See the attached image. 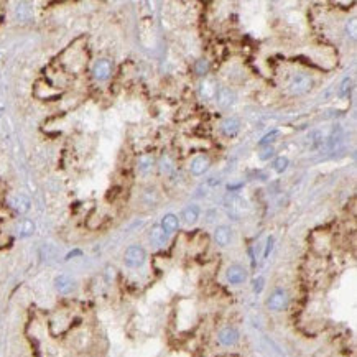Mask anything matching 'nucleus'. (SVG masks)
Wrapping results in <instances>:
<instances>
[{"label":"nucleus","instance_id":"nucleus-1","mask_svg":"<svg viewBox=\"0 0 357 357\" xmlns=\"http://www.w3.org/2000/svg\"><path fill=\"white\" fill-rule=\"evenodd\" d=\"M145 260H147L145 249H143L142 246H137V244L127 247V250H125V254H124V262L129 268H139L145 264Z\"/></svg>","mask_w":357,"mask_h":357},{"label":"nucleus","instance_id":"nucleus-2","mask_svg":"<svg viewBox=\"0 0 357 357\" xmlns=\"http://www.w3.org/2000/svg\"><path fill=\"white\" fill-rule=\"evenodd\" d=\"M311 87H313L311 76L303 73L295 74V76L290 79V83H288V91H290L293 96H303V94L311 91Z\"/></svg>","mask_w":357,"mask_h":357},{"label":"nucleus","instance_id":"nucleus-3","mask_svg":"<svg viewBox=\"0 0 357 357\" xmlns=\"http://www.w3.org/2000/svg\"><path fill=\"white\" fill-rule=\"evenodd\" d=\"M288 302H290V298H288V293L285 288H275V290L270 293V296L267 300V308L270 311H283L286 310L288 306Z\"/></svg>","mask_w":357,"mask_h":357},{"label":"nucleus","instance_id":"nucleus-4","mask_svg":"<svg viewBox=\"0 0 357 357\" xmlns=\"http://www.w3.org/2000/svg\"><path fill=\"white\" fill-rule=\"evenodd\" d=\"M112 71H114V65L107 58H101L94 63L92 66V78L99 81V83H104L112 76Z\"/></svg>","mask_w":357,"mask_h":357},{"label":"nucleus","instance_id":"nucleus-5","mask_svg":"<svg viewBox=\"0 0 357 357\" xmlns=\"http://www.w3.org/2000/svg\"><path fill=\"white\" fill-rule=\"evenodd\" d=\"M53 286L60 295H70V293L74 291V288H76V281H74L70 275L61 273L53 280Z\"/></svg>","mask_w":357,"mask_h":357},{"label":"nucleus","instance_id":"nucleus-6","mask_svg":"<svg viewBox=\"0 0 357 357\" xmlns=\"http://www.w3.org/2000/svg\"><path fill=\"white\" fill-rule=\"evenodd\" d=\"M225 278L230 285H242L247 280V270L239 264L229 265L225 270Z\"/></svg>","mask_w":357,"mask_h":357},{"label":"nucleus","instance_id":"nucleus-7","mask_svg":"<svg viewBox=\"0 0 357 357\" xmlns=\"http://www.w3.org/2000/svg\"><path fill=\"white\" fill-rule=\"evenodd\" d=\"M209 166H211L209 156L208 155H198L191 160L190 171H191L193 176H201V174H204L206 171L209 170Z\"/></svg>","mask_w":357,"mask_h":357},{"label":"nucleus","instance_id":"nucleus-8","mask_svg":"<svg viewBox=\"0 0 357 357\" xmlns=\"http://www.w3.org/2000/svg\"><path fill=\"white\" fill-rule=\"evenodd\" d=\"M217 341L224 347H232V346H235L237 342H239V331H237L235 328H230V326L224 328V329L219 331Z\"/></svg>","mask_w":357,"mask_h":357},{"label":"nucleus","instance_id":"nucleus-9","mask_svg":"<svg viewBox=\"0 0 357 357\" xmlns=\"http://www.w3.org/2000/svg\"><path fill=\"white\" fill-rule=\"evenodd\" d=\"M214 101L221 109H229L235 101V94L230 87H217Z\"/></svg>","mask_w":357,"mask_h":357},{"label":"nucleus","instance_id":"nucleus-10","mask_svg":"<svg viewBox=\"0 0 357 357\" xmlns=\"http://www.w3.org/2000/svg\"><path fill=\"white\" fill-rule=\"evenodd\" d=\"M221 132L222 135L225 137H235L237 134L241 132V121H239V117H234V115H230V117H225L224 121L221 122Z\"/></svg>","mask_w":357,"mask_h":357},{"label":"nucleus","instance_id":"nucleus-11","mask_svg":"<svg viewBox=\"0 0 357 357\" xmlns=\"http://www.w3.org/2000/svg\"><path fill=\"white\" fill-rule=\"evenodd\" d=\"M9 203L12 206V209L18 212V214H27V212L31 209V201L27 194H15V196L10 198Z\"/></svg>","mask_w":357,"mask_h":357},{"label":"nucleus","instance_id":"nucleus-12","mask_svg":"<svg viewBox=\"0 0 357 357\" xmlns=\"http://www.w3.org/2000/svg\"><path fill=\"white\" fill-rule=\"evenodd\" d=\"M14 15L17 18V22L20 23H28L33 20V9L27 2H18L14 9Z\"/></svg>","mask_w":357,"mask_h":357},{"label":"nucleus","instance_id":"nucleus-13","mask_svg":"<svg viewBox=\"0 0 357 357\" xmlns=\"http://www.w3.org/2000/svg\"><path fill=\"white\" fill-rule=\"evenodd\" d=\"M217 83L214 79H204L201 81L199 84V96H201L204 101H212L216 97V92H217Z\"/></svg>","mask_w":357,"mask_h":357},{"label":"nucleus","instance_id":"nucleus-14","mask_svg":"<svg viewBox=\"0 0 357 357\" xmlns=\"http://www.w3.org/2000/svg\"><path fill=\"white\" fill-rule=\"evenodd\" d=\"M214 239L217 242V246L227 247L230 241H232V229H230L229 225H219L214 230Z\"/></svg>","mask_w":357,"mask_h":357},{"label":"nucleus","instance_id":"nucleus-15","mask_svg":"<svg viewBox=\"0 0 357 357\" xmlns=\"http://www.w3.org/2000/svg\"><path fill=\"white\" fill-rule=\"evenodd\" d=\"M160 227L165 230L166 235L174 234L180 229V219H178V216L171 214V212H170V214H165L163 217H161Z\"/></svg>","mask_w":357,"mask_h":357},{"label":"nucleus","instance_id":"nucleus-16","mask_svg":"<svg viewBox=\"0 0 357 357\" xmlns=\"http://www.w3.org/2000/svg\"><path fill=\"white\" fill-rule=\"evenodd\" d=\"M35 222L31 221V219H22V221H18L17 225H15V232L18 237H22V239H27V237H31L35 234Z\"/></svg>","mask_w":357,"mask_h":357},{"label":"nucleus","instance_id":"nucleus-17","mask_svg":"<svg viewBox=\"0 0 357 357\" xmlns=\"http://www.w3.org/2000/svg\"><path fill=\"white\" fill-rule=\"evenodd\" d=\"M150 242L153 244L155 247H165L168 242V235L165 234V230L158 225H153L152 230H150Z\"/></svg>","mask_w":357,"mask_h":357},{"label":"nucleus","instance_id":"nucleus-18","mask_svg":"<svg viewBox=\"0 0 357 357\" xmlns=\"http://www.w3.org/2000/svg\"><path fill=\"white\" fill-rule=\"evenodd\" d=\"M199 214H201V209H199V206L190 204V206H186V208L183 209V212H181V219H183L185 224L191 225V224H194L199 219Z\"/></svg>","mask_w":357,"mask_h":357},{"label":"nucleus","instance_id":"nucleus-19","mask_svg":"<svg viewBox=\"0 0 357 357\" xmlns=\"http://www.w3.org/2000/svg\"><path fill=\"white\" fill-rule=\"evenodd\" d=\"M153 166H155V158L152 155H142L139 158V163H137V168H139L142 174H148L153 170Z\"/></svg>","mask_w":357,"mask_h":357},{"label":"nucleus","instance_id":"nucleus-20","mask_svg":"<svg viewBox=\"0 0 357 357\" xmlns=\"http://www.w3.org/2000/svg\"><path fill=\"white\" fill-rule=\"evenodd\" d=\"M158 170L163 173V174H166V176H170V174L174 173L176 166H174V161H173L171 156H168V155L161 156L160 161H158Z\"/></svg>","mask_w":357,"mask_h":357},{"label":"nucleus","instance_id":"nucleus-21","mask_svg":"<svg viewBox=\"0 0 357 357\" xmlns=\"http://www.w3.org/2000/svg\"><path fill=\"white\" fill-rule=\"evenodd\" d=\"M209 61L206 60V58H201V60H198L196 63H194V73L198 74V76H206V74L209 73Z\"/></svg>","mask_w":357,"mask_h":357},{"label":"nucleus","instance_id":"nucleus-22","mask_svg":"<svg viewBox=\"0 0 357 357\" xmlns=\"http://www.w3.org/2000/svg\"><path fill=\"white\" fill-rule=\"evenodd\" d=\"M288 165H290V160H288L286 156H277V158L273 160L272 168L277 173H283V171H286Z\"/></svg>","mask_w":357,"mask_h":357},{"label":"nucleus","instance_id":"nucleus-23","mask_svg":"<svg viewBox=\"0 0 357 357\" xmlns=\"http://www.w3.org/2000/svg\"><path fill=\"white\" fill-rule=\"evenodd\" d=\"M350 87H352V79H350V78H346V79H344L342 83H341L339 89H337V96H339V97H346V96H349Z\"/></svg>","mask_w":357,"mask_h":357},{"label":"nucleus","instance_id":"nucleus-24","mask_svg":"<svg viewBox=\"0 0 357 357\" xmlns=\"http://www.w3.org/2000/svg\"><path fill=\"white\" fill-rule=\"evenodd\" d=\"M273 155H275V148H273L272 145H268V147H264V148H262V152H260V155H259V158H260L262 161H267V160H270Z\"/></svg>","mask_w":357,"mask_h":357},{"label":"nucleus","instance_id":"nucleus-25","mask_svg":"<svg viewBox=\"0 0 357 357\" xmlns=\"http://www.w3.org/2000/svg\"><path fill=\"white\" fill-rule=\"evenodd\" d=\"M277 135H278L277 130H272L270 134H267V135L262 137V140L259 142V145H260V147H268V145H270V143L273 142V139H275Z\"/></svg>","mask_w":357,"mask_h":357},{"label":"nucleus","instance_id":"nucleus-26","mask_svg":"<svg viewBox=\"0 0 357 357\" xmlns=\"http://www.w3.org/2000/svg\"><path fill=\"white\" fill-rule=\"evenodd\" d=\"M346 31H347V35H350V38H355V35H357V23H355V18H352V20L346 23Z\"/></svg>","mask_w":357,"mask_h":357},{"label":"nucleus","instance_id":"nucleus-27","mask_svg":"<svg viewBox=\"0 0 357 357\" xmlns=\"http://www.w3.org/2000/svg\"><path fill=\"white\" fill-rule=\"evenodd\" d=\"M262 288H264V278L259 277L257 280H254V291H255V293H260Z\"/></svg>","mask_w":357,"mask_h":357},{"label":"nucleus","instance_id":"nucleus-28","mask_svg":"<svg viewBox=\"0 0 357 357\" xmlns=\"http://www.w3.org/2000/svg\"><path fill=\"white\" fill-rule=\"evenodd\" d=\"M273 237H268V239H267V247H265V254H264V257H265V259H267V257H268V254H270L272 252V249H273Z\"/></svg>","mask_w":357,"mask_h":357}]
</instances>
